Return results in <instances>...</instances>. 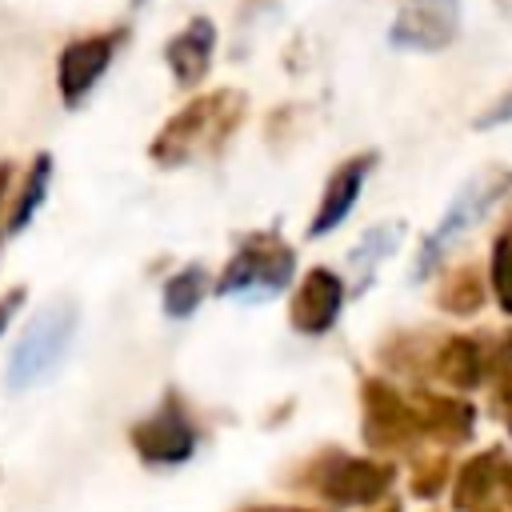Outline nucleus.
Here are the masks:
<instances>
[{
    "label": "nucleus",
    "mask_w": 512,
    "mask_h": 512,
    "mask_svg": "<svg viewBox=\"0 0 512 512\" xmlns=\"http://www.w3.org/2000/svg\"><path fill=\"white\" fill-rule=\"evenodd\" d=\"M244 108L248 100L240 88H216L184 100L152 136L148 160L160 168H184L196 156H216L240 128Z\"/></svg>",
    "instance_id": "nucleus-1"
},
{
    "label": "nucleus",
    "mask_w": 512,
    "mask_h": 512,
    "mask_svg": "<svg viewBox=\"0 0 512 512\" xmlns=\"http://www.w3.org/2000/svg\"><path fill=\"white\" fill-rule=\"evenodd\" d=\"M512 192V168H504V164H488L484 172H476V176H468L460 188H456V196H452V204L444 208V216L436 220V228L420 240V252H416V260H412V280H428L440 264H444V256L456 248V240L464 236V232H472L504 196Z\"/></svg>",
    "instance_id": "nucleus-2"
},
{
    "label": "nucleus",
    "mask_w": 512,
    "mask_h": 512,
    "mask_svg": "<svg viewBox=\"0 0 512 512\" xmlns=\"http://www.w3.org/2000/svg\"><path fill=\"white\" fill-rule=\"evenodd\" d=\"M292 272H296V252L288 240H280L276 232H248L228 256L216 280V296L244 304L272 300L292 284Z\"/></svg>",
    "instance_id": "nucleus-3"
},
{
    "label": "nucleus",
    "mask_w": 512,
    "mask_h": 512,
    "mask_svg": "<svg viewBox=\"0 0 512 512\" xmlns=\"http://www.w3.org/2000/svg\"><path fill=\"white\" fill-rule=\"evenodd\" d=\"M76 320H80V312H76L72 300L48 304V308L20 332V340H16L12 356H8L4 384L16 388V392L40 384V380L64 360V352H68V344H72V336H76Z\"/></svg>",
    "instance_id": "nucleus-4"
},
{
    "label": "nucleus",
    "mask_w": 512,
    "mask_h": 512,
    "mask_svg": "<svg viewBox=\"0 0 512 512\" xmlns=\"http://www.w3.org/2000/svg\"><path fill=\"white\" fill-rule=\"evenodd\" d=\"M128 440H132V452L144 464H152V468H176V464L192 460V452L200 444V432H196L188 408L180 404V396L168 392L156 412H148L144 420L132 424Z\"/></svg>",
    "instance_id": "nucleus-5"
},
{
    "label": "nucleus",
    "mask_w": 512,
    "mask_h": 512,
    "mask_svg": "<svg viewBox=\"0 0 512 512\" xmlns=\"http://www.w3.org/2000/svg\"><path fill=\"white\" fill-rule=\"evenodd\" d=\"M392 480H396L392 464L344 456V452H328L324 460H316L312 472V488L332 504H376L388 496Z\"/></svg>",
    "instance_id": "nucleus-6"
},
{
    "label": "nucleus",
    "mask_w": 512,
    "mask_h": 512,
    "mask_svg": "<svg viewBox=\"0 0 512 512\" xmlns=\"http://www.w3.org/2000/svg\"><path fill=\"white\" fill-rule=\"evenodd\" d=\"M116 48H120V32L76 36V40H68L60 48V56H56V92H60L64 108H80L88 100V92L112 68Z\"/></svg>",
    "instance_id": "nucleus-7"
},
{
    "label": "nucleus",
    "mask_w": 512,
    "mask_h": 512,
    "mask_svg": "<svg viewBox=\"0 0 512 512\" xmlns=\"http://www.w3.org/2000/svg\"><path fill=\"white\" fill-rule=\"evenodd\" d=\"M460 32V0H404L388 44L396 52H444Z\"/></svg>",
    "instance_id": "nucleus-8"
},
{
    "label": "nucleus",
    "mask_w": 512,
    "mask_h": 512,
    "mask_svg": "<svg viewBox=\"0 0 512 512\" xmlns=\"http://www.w3.org/2000/svg\"><path fill=\"white\" fill-rule=\"evenodd\" d=\"M360 408H364V440L368 448H408L420 436V420L412 400H404L388 380L368 376L360 384Z\"/></svg>",
    "instance_id": "nucleus-9"
},
{
    "label": "nucleus",
    "mask_w": 512,
    "mask_h": 512,
    "mask_svg": "<svg viewBox=\"0 0 512 512\" xmlns=\"http://www.w3.org/2000/svg\"><path fill=\"white\" fill-rule=\"evenodd\" d=\"M344 296H348V284H344L332 268H324V264L308 268V272L300 276L296 292H292V304H288L292 328H296L300 336H324V332L340 320Z\"/></svg>",
    "instance_id": "nucleus-10"
},
{
    "label": "nucleus",
    "mask_w": 512,
    "mask_h": 512,
    "mask_svg": "<svg viewBox=\"0 0 512 512\" xmlns=\"http://www.w3.org/2000/svg\"><path fill=\"white\" fill-rule=\"evenodd\" d=\"M372 168H376V152H356V156H348V160L328 176V184H324V192H320V204H316V212H312V220H308V228H304L308 240H320V236L336 232V228L352 216V208H356V200H360L364 180L372 176Z\"/></svg>",
    "instance_id": "nucleus-11"
},
{
    "label": "nucleus",
    "mask_w": 512,
    "mask_h": 512,
    "mask_svg": "<svg viewBox=\"0 0 512 512\" xmlns=\"http://www.w3.org/2000/svg\"><path fill=\"white\" fill-rule=\"evenodd\" d=\"M212 52H216V24L208 16H192L164 44V64L180 88H196L212 68Z\"/></svg>",
    "instance_id": "nucleus-12"
},
{
    "label": "nucleus",
    "mask_w": 512,
    "mask_h": 512,
    "mask_svg": "<svg viewBox=\"0 0 512 512\" xmlns=\"http://www.w3.org/2000/svg\"><path fill=\"white\" fill-rule=\"evenodd\" d=\"M48 188H52V156L48 152H36L32 164H28V172H24V180L12 184V196L4 204V216H0L4 236H20L36 220V212L48 204Z\"/></svg>",
    "instance_id": "nucleus-13"
},
{
    "label": "nucleus",
    "mask_w": 512,
    "mask_h": 512,
    "mask_svg": "<svg viewBox=\"0 0 512 512\" xmlns=\"http://www.w3.org/2000/svg\"><path fill=\"white\" fill-rule=\"evenodd\" d=\"M412 408H416V420H420V432L436 436L440 444H464L472 436V424H476V408L468 400H456V396H436V392H420L412 396Z\"/></svg>",
    "instance_id": "nucleus-14"
},
{
    "label": "nucleus",
    "mask_w": 512,
    "mask_h": 512,
    "mask_svg": "<svg viewBox=\"0 0 512 512\" xmlns=\"http://www.w3.org/2000/svg\"><path fill=\"white\" fill-rule=\"evenodd\" d=\"M432 368H436V376H440L444 384H452V388H460V392L480 388V380H484V372H488V348H484L476 336L456 332V336H448V340L432 352Z\"/></svg>",
    "instance_id": "nucleus-15"
},
{
    "label": "nucleus",
    "mask_w": 512,
    "mask_h": 512,
    "mask_svg": "<svg viewBox=\"0 0 512 512\" xmlns=\"http://www.w3.org/2000/svg\"><path fill=\"white\" fill-rule=\"evenodd\" d=\"M400 240H404V224H400V220L372 224V228H364V232H360V240H356V244H352V252H348L352 292H364V288L376 280L380 264L400 248Z\"/></svg>",
    "instance_id": "nucleus-16"
},
{
    "label": "nucleus",
    "mask_w": 512,
    "mask_h": 512,
    "mask_svg": "<svg viewBox=\"0 0 512 512\" xmlns=\"http://www.w3.org/2000/svg\"><path fill=\"white\" fill-rule=\"evenodd\" d=\"M484 296H488V284H484L480 268L472 260H464V264H452L440 276L436 308L448 312V316H476L484 308Z\"/></svg>",
    "instance_id": "nucleus-17"
},
{
    "label": "nucleus",
    "mask_w": 512,
    "mask_h": 512,
    "mask_svg": "<svg viewBox=\"0 0 512 512\" xmlns=\"http://www.w3.org/2000/svg\"><path fill=\"white\" fill-rule=\"evenodd\" d=\"M500 460H504L500 448H488V452H480V456H472V460L460 464L456 484H452V504H456L460 512H472V508L484 504V496L496 488Z\"/></svg>",
    "instance_id": "nucleus-18"
},
{
    "label": "nucleus",
    "mask_w": 512,
    "mask_h": 512,
    "mask_svg": "<svg viewBox=\"0 0 512 512\" xmlns=\"http://www.w3.org/2000/svg\"><path fill=\"white\" fill-rule=\"evenodd\" d=\"M204 296H208V272H204L200 264L176 268V272L164 280V288H160V304H164V316H168V320H188V316L200 308Z\"/></svg>",
    "instance_id": "nucleus-19"
},
{
    "label": "nucleus",
    "mask_w": 512,
    "mask_h": 512,
    "mask_svg": "<svg viewBox=\"0 0 512 512\" xmlns=\"http://www.w3.org/2000/svg\"><path fill=\"white\" fill-rule=\"evenodd\" d=\"M488 292L496 296V308L512 316V220L496 232L488 252Z\"/></svg>",
    "instance_id": "nucleus-20"
},
{
    "label": "nucleus",
    "mask_w": 512,
    "mask_h": 512,
    "mask_svg": "<svg viewBox=\"0 0 512 512\" xmlns=\"http://www.w3.org/2000/svg\"><path fill=\"white\" fill-rule=\"evenodd\" d=\"M484 380H492V392H496V408L512 432V332H500L496 344L488 348V372Z\"/></svg>",
    "instance_id": "nucleus-21"
},
{
    "label": "nucleus",
    "mask_w": 512,
    "mask_h": 512,
    "mask_svg": "<svg viewBox=\"0 0 512 512\" xmlns=\"http://www.w3.org/2000/svg\"><path fill=\"white\" fill-rule=\"evenodd\" d=\"M448 472H452V460H448V456L424 460V464L416 468V476H412V492H416V496H436V492L448 484Z\"/></svg>",
    "instance_id": "nucleus-22"
},
{
    "label": "nucleus",
    "mask_w": 512,
    "mask_h": 512,
    "mask_svg": "<svg viewBox=\"0 0 512 512\" xmlns=\"http://www.w3.org/2000/svg\"><path fill=\"white\" fill-rule=\"evenodd\" d=\"M500 124H512V88H508V92H504L488 112H480V116H476V128H480V132L500 128Z\"/></svg>",
    "instance_id": "nucleus-23"
},
{
    "label": "nucleus",
    "mask_w": 512,
    "mask_h": 512,
    "mask_svg": "<svg viewBox=\"0 0 512 512\" xmlns=\"http://www.w3.org/2000/svg\"><path fill=\"white\" fill-rule=\"evenodd\" d=\"M20 304H24V288H8V292L0 296V336H4V328L16 320Z\"/></svg>",
    "instance_id": "nucleus-24"
},
{
    "label": "nucleus",
    "mask_w": 512,
    "mask_h": 512,
    "mask_svg": "<svg viewBox=\"0 0 512 512\" xmlns=\"http://www.w3.org/2000/svg\"><path fill=\"white\" fill-rule=\"evenodd\" d=\"M12 184H16V164L12 160H0V216H4V204L12 196Z\"/></svg>",
    "instance_id": "nucleus-25"
},
{
    "label": "nucleus",
    "mask_w": 512,
    "mask_h": 512,
    "mask_svg": "<svg viewBox=\"0 0 512 512\" xmlns=\"http://www.w3.org/2000/svg\"><path fill=\"white\" fill-rule=\"evenodd\" d=\"M496 484L508 492V504H512V460H504V464H500V472H496Z\"/></svg>",
    "instance_id": "nucleus-26"
},
{
    "label": "nucleus",
    "mask_w": 512,
    "mask_h": 512,
    "mask_svg": "<svg viewBox=\"0 0 512 512\" xmlns=\"http://www.w3.org/2000/svg\"><path fill=\"white\" fill-rule=\"evenodd\" d=\"M244 512H316V508H284V504H268V508H244Z\"/></svg>",
    "instance_id": "nucleus-27"
},
{
    "label": "nucleus",
    "mask_w": 512,
    "mask_h": 512,
    "mask_svg": "<svg viewBox=\"0 0 512 512\" xmlns=\"http://www.w3.org/2000/svg\"><path fill=\"white\" fill-rule=\"evenodd\" d=\"M376 512H400V500L396 496H384V500H376Z\"/></svg>",
    "instance_id": "nucleus-28"
},
{
    "label": "nucleus",
    "mask_w": 512,
    "mask_h": 512,
    "mask_svg": "<svg viewBox=\"0 0 512 512\" xmlns=\"http://www.w3.org/2000/svg\"><path fill=\"white\" fill-rule=\"evenodd\" d=\"M496 12H500V16H508V20H512V0H496Z\"/></svg>",
    "instance_id": "nucleus-29"
},
{
    "label": "nucleus",
    "mask_w": 512,
    "mask_h": 512,
    "mask_svg": "<svg viewBox=\"0 0 512 512\" xmlns=\"http://www.w3.org/2000/svg\"><path fill=\"white\" fill-rule=\"evenodd\" d=\"M136 4H144V0H136Z\"/></svg>",
    "instance_id": "nucleus-30"
}]
</instances>
